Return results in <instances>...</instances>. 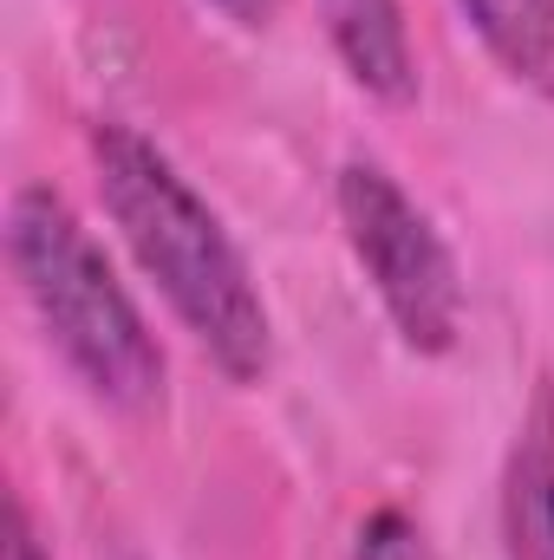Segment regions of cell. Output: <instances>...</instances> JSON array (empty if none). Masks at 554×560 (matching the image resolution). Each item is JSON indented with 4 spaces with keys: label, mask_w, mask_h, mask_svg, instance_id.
I'll return each mask as SVG.
<instances>
[{
    "label": "cell",
    "mask_w": 554,
    "mask_h": 560,
    "mask_svg": "<svg viewBox=\"0 0 554 560\" xmlns=\"http://www.w3.org/2000/svg\"><path fill=\"white\" fill-rule=\"evenodd\" d=\"M85 156L112 229L125 235L131 261L163 293L176 326L203 346V359L229 385H262L275 365V319L229 222L196 196V183L157 143L118 118L92 125Z\"/></svg>",
    "instance_id": "obj_1"
},
{
    "label": "cell",
    "mask_w": 554,
    "mask_h": 560,
    "mask_svg": "<svg viewBox=\"0 0 554 560\" xmlns=\"http://www.w3.org/2000/svg\"><path fill=\"white\" fill-rule=\"evenodd\" d=\"M7 268L20 280L33 319L46 326L53 352L66 359V372L99 405L112 411L163 405V378H170L163 346L143 306L131 300V287L118 280L112 255L59 189L20 183L7 196Z\"/></svg>",
    "instance_id": "obj_2"
},
{
    "label": "cell",
    "mask_w": 554,
    "mask_h": 560,
    "mask_svg": "<svg viewBox=\"0 0 554 560\" xmlns=\"http://www.w3.org/2000/svg\"><path fill=\"white\" fill-rule=\"evenodd\" d=\"M333 209H339L346 248H353L359 275L372 280L392 332L412 346L417 359L457 352V332H463V275H457V255L437 235L430 209L417 202L379 156H353L339 170Z\"/></svg>",
    "instance_id": "obj_3"
},
{
    "label": "cell",
    "mask_w": 554,
    "mask_h": 560,
    "mask_svg": "<svg viewBox=\"0 0 554 560\" xmlns=\"http://www.w3.org/2000/svg\"><path fill=\"white\" fill-rule=\"evenodd\" d=\"M320 26L346 79L379 98V105H412L417 98V52L405 26V0H320Z\"/></svg>",
    "instance_id": "obj_4"
},
{
    "label": "cell",
    "mask_w": 554,
    "mask_h": 560,
    "mask_svg": "<svg viewBox=\"0 0 554 560\" xmlns=\"http://www.w3.org/2000/svg\"><path fill=\"white\" fill-rule=\"evenodd\" d=\"M503 555L554 560V392L535 398L503 463Z\"/></svg>",
    "instance_id": "obj_5"
},
{
    "label": "cell",
    "mask_w": 554,
    "mask_h": 560,
    "mask_svg": "<svg viewBox=\"0 0 554 560\" xmlns=\"http://www.w3.org/2000/svg\"><path fill=\"white\" fill-rule=\"evenodd\" d=\"M457 13L522 92L554 98V0H457Z\"/></svg>",
    "instance_id": "obj_6"
},
{
    "label": "cell",
    "mask_w": 554,
    "mask_h": 560,
    "mask_svg": "<svg viewBox=\"0 0 554 560\" xmlns=\"http://www.w3.org/2000/svg\"><path fill=\"white\" fill-rule=\"evenodd\" d=\"M353 560H443L437 555V541L424 535V522L405 515V509H372L366 522H359V535H353Z\"/></svg>",
    "instance_id": "obj_7"
},
{
    "label": "cell",
    "mask_w": 554,
    "mask_h": 560,
    "mask_svg": "<svg viewBox=\"0 0 554 560\" xmlns=\"http://www.w3.org/2000/svg\"><path fill=\"white\" fill-rule=\"evenodd\" d=\"M7 560H53L46 548H39V528H33V515H26L20 495L7 502Z\"/></svg>",
    "instance_id": "obj_8"
},
{
    "label": "cell",
    "mask_w": 554,
    "mask_h": 560,
    "mask_svg": "<svg viewBox=\"0 0 554 560\" xmlns=\"http://www.w3.org/2000/svg\"><path fill=\"white\" fill-rule=\"evenodd\" d=\"M229 26H242V33H268L280 20V0H209Z\"/></svg>",
    "instance_id": "obj_9"
}]
</instances>
